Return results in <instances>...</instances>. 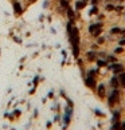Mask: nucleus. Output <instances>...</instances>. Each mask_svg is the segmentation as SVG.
Returning a JSON list of instances; mask_svg holds the SVG:
<instances>
[{"instance_id": "1a4fd4ad", "label": "nucleus", "mask_w": 125, "mask_h": 130, "mask_svg": "<svg viewBox=\"0 0 125 130\" xmlns=\"http://www.w3.org/2000/svg\"><path fill=\"white\" fill-rule=\"evenodd\" d=\"M86 59H88V62H95L98 59V55H97V52L93 51V50H90L86 52Z\"/></svg>"}, {"instance_id": "39448f33", "label": "nucleus", "mask_w": 125, "mask_h": 130, "mask_svg": "<svg viewBox=\"0 0 125 130\" xmlns=\"http://www.w3.org/2000/svg\"><path fill=\"white\" fill-rule=\"evenodd\" d=\"M12 8H13V12H15V15L19 16L23 13V8L20 6V3L18 2V0H12Z\"/></svg>"}, {"instance_id": "f3484780", "label": "nucleus", "mask_w": 125, "mask_h": 130, "mask_svg": "<svg viewBox=\"0 0 125 130\" xmlns=\"http://www.w3.org/2000/svg\"><path fill=\"white\" fill-rule=\"evenodd\" d=\"M114 7H116V3H108L106 6H105V9H106L108 12H110V11H114Z\"/></svg>"}, {"instance_id": "9d476101", "label": "nucleus", "mask_w": 125, "mask_h": 130, "mask_svg": "<svg viewBox=\"0 0 125 130\" xmlns=\"http://www.w3.org/2000/svg\"><path fill=\"white\" fill-rule=\"evenodd\" d=\"M66 12H67V18H69V20H75V18H77V13L73 8H67L66 9Z\"/></svg>"}, {"instance_id": "b1692460", "label": "nucleus", "mask_w": 125, "mask_h": 130, "mask_svg": "<svg viewBox=\"0 0 125 130\" xmlns=\"http://www.w3.org/2000/svg\"><path fill=\"white\" fill-rule=\"evenodd\" d=\"M104 43H105V38L104 36H98L97 38V44L100 46V44H104Z\"/></svg>"}, {"instance_id": "c85d7f7f", "label": "nucleus", "mask_w": 125, "mask_h": 130, "mask_svg": "<svg viewBox=\"0 0 125 130\" xmlns=\"http://www.w3.org/2000/svg\"><path fill=\"white\" fill-rule=\"evenodd\" d=\"M34 2H36V0H30V3H34Z\"/></svg>"}, {"instance_id": "393cba45", "label": "nucleus", "mask_w": 125, "mask_h": 130, "mask_svg": "<svg viewBox=\"0 0 125 130\" xmlns=\"http://www.w3.org/2000/svg\"><path fill=\"white\" fill-rule=\"evenodd\" d=\"M94 114H95V115H98V117H102V118H105V114H104L102 111H100V110H97V109L94 110Z\"/></svg>"}, {"instance_id": "cd10ccee", "label": "nucleus", "mask_w": 125, "mask_h": 130, "mask_svg": "<svg viewBox=\"0 0 125 130\" xmlns=\"http://www.w3.org/2000/svg\"><path fill=\"white\" fill-rule=\"evenodd\" d=\"M120 35H121L122 38H125V30H121V34H120Z\"/></svg>"}, {"instance_id": "423d86ee", "label": "nucleus", "mask_w": 125, "mask_h": 130, "mask_svg": "<svg viewBox=\"0 0 125 130\" xmlns=\"http://www.w3.org/2000/svg\"><path fill=\"white\" fill-rule=\"evenodd\" d=\"M109 85H110V87H112V89H120V87H121L120 80H118V75H114V74H113V76L110 78Z\"/></svg>"}, {"instance_id": "7c9ffc66", "label": "nucleus", "mask_w": 125, "mask_h": 130, "mask_svg": "<svg viewBox=\"0 0 125 130\" xmlns=\"http://www.w3.org/2000/svg\"><path fill=\"white\" fill-rule=\"evenodd\" d=\"M67 2H70V0H67Z\"/></svg>"}, {"instance_id": "bb28decb", "label": "nucleus", "mask_w": 125, "mask_h": 130, "mask_svg": "<svg viewBox=\"0 0 125 130\" xmlns=\"http://www.w3.org/2000/svg\"><path fill=\"white\" fill-rule=\"evenodd\" d=\"M97 48H98V44H97V43H94V44H92V50H93V51H95Z\"/></svg>"}, {"instance_id": "aec40b11", "label": "nucleus", "mask_w": 125, "mask_h": 130, "mask_svg": "<svg viewBox=\"0 0 125 130\" xmlns=\"http://www.w3.org/2000/svg\"><path fill=\"white\" fill-rule=\"evenodd\" d=\"M59 4H61V7L65 8V9H67V8L70 7V4H69V2H67V0H59Z\"/></svg>"}, {"instance_id": "f03ea898", "label": "nucleus", "mask_w": 125, "mask_h": 130, "mask_svg": "<svg viewBox=\"0 0 125 130\" xmlns=\"http://www.w3.org/2000/svg\"><path fill=\"white\" fill-rule=\"evenodd\" d=\"M121 101V93H120V89H112V91L106 95V102L109 109H116V106L120 103Z\"/></svg>"}, {"instance_id": "f257e3e1", "label": "nucleus", "mask_w": 125, "mask_h": 130, "mask_svg": "<svg viewBox=\"0 0 125 130\" xmlns=\"http://www.w3.org/2000/svg\"><path fill=\"white\" fill-rule=\"evenodd\" d=\"M67 35H69V40L71 43L73 55L75 59H78L79 58V30L74 26V20H69V23H67Z\"/></svg>"}, {"instance_id": "0eeeda50", "label": "nucleus", "mask_w": 125, "mask_h": 130, "mask_svg": "<svg viewBox=\"0 0 125 130\" xmlns=\"http://www.w3.org/2000/svg\"><path fill=\"white\" fill-rule=\"evenodd\" d=\"M112 123L114 122H120L121 121V110H118V109H112Z\"/></svg>"}, {"instance_id": "a211bd4d", "label": "nucleus", "mask_w": 125, "mask_h": 130, "mask_svg": "<svg viewBox=\"0 0 125 130\" xmlns=\"http://www.w3.org/2000/svg\"><path fill=\"white\" fill-rule=\"evenodd\" d=\"M70 119H71V115H70V114H66V113H65V115H63V122H65V127H66L67 125L70 123Z\"/></svg>"}, {"instance_id": "dca6fc26", "label": "nucleus", "mask_w": 125, "mask_h": 130, "mask_svg": "<svg viewBox=\"0 0 125 130\" xmlns=\"http://www.w3.org/2000/svg\"><path fill=\"white\" fill-rule=\"evenodd\" d=\"M124 9H125L124 6H121V4H116V7H114V12H117L118 15H120V13L124 12Z\"/></svg>"}, {"instance_id": "6e6552de", "label": "nucleus", "mask_w": 125, "mask_h": 130, "mask_svg": "<svg viewBox=\"0 0 125 130\" xmlns=\"http://www.w3.org/2000/svg\"><path fill=\"white\" fill-rule=\"evenodd\" d=\"M100 28H104V23H102V22H97V23H93V24H90L88 30H89V34H93L94 31L100 30Z\"/></svg>"}, {"instance_id": "412c9836", "label": "nucleus", "mask_w": 125, "mask_h": 130, "mask_svg": "<svg viewBox=\"0 0 125 130\" xmlns=\"http://www.w3.org/2000/svg\"><path fill=\"white\" fill-rule=\"evenodd\" d=\"M102 31H104V28H100V30H97V31H94L93 34H90L93 38H98V36H101V34H102Z\"/></svg>"}, {"instance_id": "2eb2a0df", "label": "nucleus", "mask_w": 125, "mask_h": 130, "mask_svg": "<svg viewBox=\"0 0 125 130\" xmlns=\"http://www.w3.org/2000/svg\"><path fill=\"white\" fill-rule=\"evenodd\" d=\"M121 34V28L120 27H112L110 28V35H120Z\"/></svg>"}, {"instance_id": "a878e982", "label": "nucleus", "mask_w": 125, "mask_h": 130, "mask_svg": "<svg viewBox=\"0 0 125 130\" xmlns=\"http://www.w3.org/2000/svg\"><path fill=\"white\" fill-rule=\"evenodd\" d=\"M118 46H121V47H125V38H122V39L118 42Z\"/></svg>"}, {"instance_id": "4be33fe9", "label": "nucleus", "mask_w": 125, "mask_h": 130, "mask_svg": "<svg viewBox=\"0 0 125 130\" xmlns=\"http://www.w3.org/2000/svg\"><path fill=\"white\" fill-rule=\"evenodd\" d=\"M89 13H90V15H97V13H98V7L97 6H93Z\"/></svg>"}, {"instance_id": "f8f14e48", "label": "nucleus", "mask_w": 125, "mask_h": 130, "mask_svg": "<svg viewBox=\"0 0 125 130\" xmlns=\"http://www.w3.org/2000/svg\"><path fill=\"white\" fill-rule=\"evenodd\" d=\"M95 63H97V66H98V69H102V67H108V62H106V59H97L95 60Z\"/></svg>"}, {"instance_id": "c756f323", "label": "nucleus", "mask_w": 125, "mask_h": 130, "mask_svg": "<svg viewBox=\"0 0 125 130\" xmlns=\"http://www.w3.org/2000/svg\"><path fill=\"white\" fill-rule=\"evenodd\" d=\"M124 18H125V12H124Z\"/></svg>"}, {"instance_id": "5701e85b", "label": "nucleus", "mask_w": 125, "mask_h": 130, "mask_svg": "<svg viewBox=\"0 0 125 130\" xmlns=\"http://www.w3.org/2000/svg\"><path fill=\"white\" fill-rule=\"evenodd\" d=\"M124 51H125V48L120 46V47H117V48H114V54H122Z\"/></svg>"}, {"instance_id": "ddd939ff", "label": "nucleus", "mask_w": 125, "mask_h": 130, "mask_svg": "<svg viewBox=\"0 0 125 130\" xmlns=\"http://www.w3.org/2000/svg\"><path fill=\"white\" fill-rule=\"evenodd\" d=\"M106 62L108 63H114V62H118V59H117V56L116 55H106Z\"/></svg>"}, {"instance_id": "7ed1b4c3", "label": "nucleus", "mask_w": 125, "mask_h": 130, "mask_svg": "<svg viewBox=\"0 0 125 130\" xmlns=\"http://www.w3.org/2000/svg\"><path fill=\"white\" fill-rule=\"evenodd\" d=\"M108 70H110L114 75H118L125 71V66L122 63H118V62H114V63H109L108 64Z\"/></svg>"}, {"instance_id": "2f4dec72", "label": "nucleus", "mask_w": 125, "mask_h": 130, "mask_svg": "<svg viewBox=\"0 0 125 130\" xmlns=\"http://www.w3.org/2000/svg\"><path fill=\"white\" fill-rule=\"evenodd\" d=\"M124 89H125V87H124Z\"/></svg>"}, {"instance_id": "4468645a", "label": "nucleus", "mask_w": 125, "mask_h": 130, "mask_svg": "<svg viewBox=\"0 0 125 130\" xmlns=\"http://www.w3.org/2000/svg\"><path fill=\"white\" fill-rule=\"evenodd\" d=\"M118 80H120V85L121 87H125V71L121 74H118Z\"/></svg>"}, {"instance_id": "6ab92c4d", "label": "nucleus", "mask_w": 125, "mask_h": 130, "mask_svg": "<svg viewBox=\"0 0 125 130\" xmlns=\"http://www.w3.org/2000/svg\"><path fill=\"white\" fill-rule=\"evenodd\" d=\"M120 127H121V121H120V122H114V123H112V126H110L109 130H120Z\"/></svg>"}, {"instance_id": "20e7f679", "label": "nucleus", "mask_w": 125, "mask_h": 130, "mask_svg": "<svg viewBox=\"0 0 125 130\" xmlns=\"http://www.w3.org/2000/svg\"><path fill=\"white\" fill-rule=\"evenodd\" d=\"M95 93H97L100 99H105V98H106V86H105V83H98L97 89H95Z\"/></svg>"}, {"instance_id": "9b49d317", "label": "nucleus", "mask_w": 125, "mask_h": 130, "mask_svg": "<svg viewBox=\"0 0 125 130\" xmlns=\"http://www.w3.org/2000/svg\"><path fill=\"white\" fill-rule=\"evenodd\" d=\"M86 7V2L85 0H78V2L75 3V11L77 12H79L81 9H84Z\"/></svg>"}]
</instances>
